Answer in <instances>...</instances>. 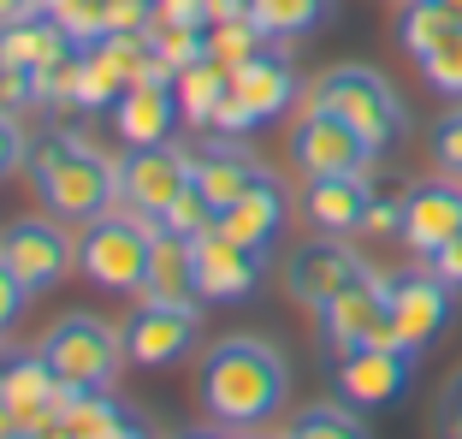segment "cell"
Listing matches in <instances>:
<instances>
[{
  "label": "cell",
  "mask_w": 462,
  "mask_h": 439,
  "mask_svg": "<svg viewBox=\"0 0 462 439\" xmlns=\"http://www.w3.org/2000/svg\"><path fill=\"white\" fill-rule=\"evenodd\" d=\"M291 398V369L279 357V344L231 332V339L208 344L202 369H196V404L208 422L231 427V434H255Z\"/></svg>",
  "instance_id": "obj_1"
},
{
  "label": "cell",
  "mask_w": 462,
  "mask_h": 439,
  "mask_svg": "<svg viewBox=\"0 0 462 439\" xmlns=\"http://www.w3.org/2000/svg\"><path fill=\"white\" fill-rule=\"evenodd\" d=\"M24 173L42 214L66 220V226H89L96 214H107L119 202V161H107L96 149V137L78 131V125H48L30 143Z\"/></svg>",
  "instance_id": "obj_2"
},
{
  "label": "cell",
  "mask_w": 462,
  "mask_h": 439,
  "mask_svg": "<svg viewBox=\"0 0 462 439\" xmlns=\"http://www.w3.org/2000/svg\"><path fill=\"white\" fill-rule=\"evenodd\" d=\"M302 101L338 113L350 131H362V137H367V149H374V154L397 149V137H403V125H409V113H403V101H397L392 78L374 71V66H332V71H320V78L309 83V96H302Z\"/></svg>",
  "instance_id": "obj_3"
},
{
  "label": "cell",
  "mask_w": 462,
  "mask_h": 439,
  "mask_svg": "<svg viewBox=\"0 0 462 439\" xmlns=\"http://www.w3.org/2000/svg\"><path fill=\"white\" fill-rule=\"evenodd\" d=\"M149 249H154V220L131 214V208H107L83 226L78 238V267L96 291H113V297H131L149 279Z\"/></svg>",
  "instance_id": "obj_4"
},
{
  "label": "cell",
  "mask_w": 462,
  "mask_h": 439,
  "mask_svg": "<svg viewBox=\"0 0 462 439\" xmlns=\"http://www.w3.org/2000/svg\"><path fill=\"white\" fill-rule=\"evenodd\" d=\"M36 350L48 357V369L60 374L66 392H96V386H113V374H119V362H125L119 327H107L101 315H66V321H54V327L42 332Z\"/></svg>",
  "instance_id": "obj_5"
},
{
  "label": "cell",
  "mask_w": 462,
  "mask_h": 439,
  "mask_svg": "<svg viewBox=\"0 0 462 439\" xmlns=\"http://www.w3.org/2000/svg\"><path fill=\"white\" fill-rule=\"evenodd\" d=\"M125 339V362L136 369H172L196 350L202 339V315L196 303H161V297H136V309L119 321Z\"/></svg>",
  "instance_id": "obj_6"
},
{
  "label": "cell",
  "mask_w": 462,
  "mask_h": 439,
  "mask_svg": "<svg viewBox=\"0 0 462 439\" xmlns=\"http://www.w3.org/2000/svg\"><path fill=\"white\" fill-rule=\"evenodd\" d=\"M450 279L433 274V261L427 267H409V274H392L385 279V315H392V344L415 350L421 357L427 344L445 339L450 327Z\"/></svg>",
  "instance_id": "obj_7"
},
{
  "label": "cell",
  "mask_w": 462,
  "mask_h": 439,
  "mask_svg": "<svg viewBox=\"0 0 462 439\" xmlns=\"http://www.w3.org/2000/svg\"><path fill=\"white\" fill-rule=\"evenodd\" d=\"M190 184V149L166 143H125L119 154V202L143 220H161L172 196Z\"/></svg>",
  "instance_id": "obj_8"
},
{
  "label": "cell",
  "mask_w": 462,
  "mask_h": 439,
  "mask_svg": "<svg viewBox=\"0 0 462 439\" xmlns=\"http://www.w3.org/2000/svg\"><path fill=\"white\" fill-rule=\"evenodd\" d=\"M291 161H297L302 179H338V173H367L374 149H367V137L350 131L338 113L302 101V119L291 125Z\"/></svg>",
  "instance_id": "obj_9"
},
{
  "label": "cell",
  "mask_w": 462,
  "mask_h": 439,
  "mask_svg": "<svg viewBox=\"0 0 462 439\" xmlns=\"http://www.w3.org/2000/svg\"><path fill=\"white\" fill-rule=\"evenodd\" d=\"M415 380V350L403 344H356L332 362V386L350 410H385L397 404Z\"/></svg>",
  "instance_id": "obj_10"
},
{
  "label": "cell",
  "mask_w": 462,
  "mask_h": 439,
  "mask_svg": "<svg viewBox=\"0 0 462 439\" xmlns=\"http://www.w3.org/2000/svg\"><path fill=\"white\" fill-rule=\"evenodd\" d=\"M362 274H367V261L350 249V238H332V232L302 238V244L285 256V291H291V303H302V309H314V315H320V309H327L350 279H362Z\"/></svg>",
  "instance_id": "obj_11"
},
{
  "label": "cell",
  "mask_w": 462,
  "mask_h": 439,
  "mask_svg": "<svg viewBox=\"0 0 462 439\" xmlns=\"http://www.w3.org/2000/svg\"><path fill=\"white\" fill-rule=\"evenodd\" d=\"M0 261L24 279L30 291H54L60 279L71 274V261H78V244H71L66 220L54 214H30V220H13L6 232H0Z\"/></svg>",
  "instance_id": "obj_12"
},
{
  "label": "cell",
  "mask_w": 462,
  "mask_h": 439,
  "mask_svg": "<svg viewBox=\"0 0 462 439\" xmlns=\"http://www.w3.org/2000/svg\"><path fill=\"white\" fill-rule=\"evenodd\" d=\"M196 249V291L202 303H249L267 279V249H249L237 238H226L219 226L190 238Z\"/></svg>",
  "instance_id": "obj_13"
},
{
  "label": "cell",
  "mask_w": 462,
  "mask_h": 439,
  "mask_svg": "<svg viewBox=\"0 0 462 439\" xmlns=\"http://www.w3.org/2000/svg\"><path fill=\"white\" fill-rule=\"evenodd\" d=\"M320 339H327L332 357L356 350V344H392V315H385V274L367 267L362 279L338 291V297L320 309Z\"/></svg>",
  "instance_id": "obj_14"
},
{
  "label": "cell",
  "mask_w": 462,
  "mask_h": 439,
  "mask_svg": "<svg viewBox=\"0 0 462 439\" xmlns=\"http://www.w3.org/2000/svg\"><path fill=\"white\" fill-rule=\"evenodd\" d=\"M0 398L13 404V416L24 427L48 434L66 410V386H60V374L48 369L42 350H13V357H0Z\"/></svg>",
  "instance_id": "obj_15"
},
{
  "label": "cell",
  "mask_w": 462,
  "mask_h": 439,
  "mask_svg": "<svg viewBox=\"0 0 462 439\" xmlns=\"http://www.w3.org/2000/svg\"><path fill=\"white\" fill-rule=\"evenodd\" d=\"M178 71H154V78H136L131 89H125L119 101H113V131H119L125 143H166L178 131V119H184V107H178V89H172Z\"/></svg>",
  "instance_id": "obj_16"
},
{
  "label": "cell",
  "mask_w": 462,
  "mask_h": 439,
  "mask_svg": "<svg viewBox=\"0 0 462 439\" xmlns=\"http://www.w3.org/2000/svg\"><path fill=\"white\" fill-rule=\"evenodd\" d=\"M462 232V179H433V184H415L403 202V238L421 261H433L450 238Z\"/></svg>",
  "instance_id": "obj_17"
},
{
  "label": "cell",
  "mask_w": 462,
  "mask_h": 439,
  "mask_svg": "<svg viewBox=\"0 0 462 439\" xmlns=\"http://www.w3.org/2000/svg\"><path fill=\"white\" fill-rule=\"evenodd\" d=\"M231 89H237V101H244V107L255 113L261 125H267V119H279V113H291V107H297L302 83H297V66H291L285 42H267V48H261V54H249L244 66L231 71Z\"/></svg>",
  "instance_id": "obj_18"
},
{
  "label": "cell",
  "mask_w": 462,
  "mask_h": 439,
  "mask_svg": "<svg viewBox=\"0 0 462 439\" xmlns=\"http://www.w3.org/2000/svg\"><path fill=\"white\" fill-rule=\"evenodd\" d=\"M285 220H291V191L273 179V173H261L231 208H219L214 226L226 238H237V244H249V249H273L279 232H285Z\"/></svg>",
  "instance_id": "obj_19"
},
{
  "label": "cell",
  "mask_w": 462,
  "mask_h": 439,
  "mask_svg": "<svg viewBox=\"0 0 462 439\" xmlns=\"http://www.w3.org/2000/svg\"><path fill=\"white\" fill-rule=\"evenodd\" d=\"M255 179H261V161H255V149H249L244 137H214V143H202V149L190 154V184L208 196L214 214L231 208Z\"/></svg>",
  "instance_id": "obj_20"
},
{
  "label": "cell",
  "mask_w": 462,
  "mask_h": 439,
  "mask_svg": "<svg viewBox=\"0 0 462 439\" xmlns=\"http://www.w3.org/2000/svg\"><path fill=\"white\" fill-rule=\"evenodd\" d=\"M367 202H374V179H367V173H338V179H309V191H302V220H309L314 232L350 238V232H362Z\"/></svg>",
  "instance_id": "obj_21"
},
{
  "label": "cell",
  "mask_w": 462,
  "mask_h": 439,
  "mask_svg": "<svg viewBox=\"0 0 462 439\" xmlns=\"http://www.w3.org/2000/svg\"><path fill=\"white\" fill-rule=\"evenodd\" d=\"M143 297H161V303H202L196 291V249L190 238L154 226V249H149V279H143Z\"/></svg>",
  "instance_id": "obj_22"
},
{
  "label": "cell",
  "mask_w": 462,
  "mask_h": 439,
  "mask_svg": "<svg viewBox=\"0 0 462 439\" xmlns=\"http://www.w3.org/2000/svg\"><path fill=\"white\" fill-rule=\"evenodd\" d=\"M66 48H78V42L60 30V18L54 13H24V18H13V24H0V60L6 66H48L54 54H66Z\"/></svg>",
  "instance_id": "obj_23"
},
{
  "label": "cell",
  "mask_w": 462,
  "mask_h": 439,
  "mask_svg": "<svg viewBox=\"0 0 462 439\" xmlns=\"http://www.w3.org/2000/svg\"><path fill=\"white\" fill-rule=\"evenodd\" d=\"M172 89H178V107H184V125L208 131V125H214V113H219V101L231 96V66H219V60L208 54V60H196V66L178 71Z\"/></svg>",
  "instance_id": "obj_24"
},
{
  "label": "cell",
  "mask_w": 462,
  "mask_h": 439,
  "mask_svg": "<svg viewBox=\"0 0 462 439\" xmlns=\"http://www.w3.org/2000/svg\"><path fill=\"white\" fill-rule=\"evenodd\" d=\"M249 18L273 42H297V36H314L332 18V0H249Z\"/></svg>",
  "instance_id": "obj_25"
},
{
  "label": "cell",
  "mask_w": 462,
  "mask_h": 439,
  "mask_svg": "<svg viewBox=\"0 0 462 439\" xmlns=\"http://www.w3.org/2000/svg\"><path fill=\"white\" fill-rule=\"evenodd\" d=\"M450 30H457V18H450L439 0H397V48H403L409 60H427Z\"/></svg>",
  "instance_id": "obj_26"
},
{
  "label": "cell",
  "mask_w": 462,
  "mask_h": 439,
  "mask_svg": "<svg viewBox=\"0 0 462 439\" xmlns=\"http://www.w3.org/2000/svg\"><path fill=\"white\" fill-rule=\"evenodd\" d=\"M125 89H131V78H125L119 54H113V42H107V36L89 42V48H83V89H78V107H83V113H101V107H113Z\"/></svg>",
  "instance_id": "obj_27"
},
{
  "label": "cell",
  "mask_w": 462,
  "mask_h": 439,
  "mask_svg": "<svg viewBox=\"0 0 462 439\" xmlns=\"http://www.w3.org/2000/svg\"><path fill=\"white\" fill-rule=\"evenodd\" d=\"M279 439H367V427H362V416L338 398V404H309L297 422H285Z\"/></svg>",
  "instance_id": "obj_28"
},
{
  "label": "cell",
  "mask_w": 462,
  "mask_h": 439,
  "mask_svg": "<svg viewBox=\"0 0 462 439\" xmlns=\"http://www.w3.org/2000/svg\"><path fill=\"white\" fill-rule=\"evenodd\" d=\"M78 89H83V48H66L54 54L48 66H36V96L42 107H78Z\"/></svg>",
  "instance_id": "obj_29"
},
{
  "label": "cell",
  "mask_w": 462,
  "mask_h": 439,
  "mask_svg": "<svg viewBox=\"0 0 462 439\" xmlns=\"http://www.w3.org/2000/svg\"><path fill=\"white\" fill-rule=\"evenodd\" d=\"M267 30L255 24V18H226V24H208V54L219 60V66H244L249 54H261V48H267Z\"/></svg>",
  "instance_id": "obj_30"
},
{
  "label": "cell",
  "mask_w": 462,
  "mask_h": 439,
  "mask_svg": "<svg viewBox=\"0 0 462 439\" xmlns=\"http://www.w3.org/2000/svg\"><path fill=\"white\" fill-rule=\"evenodd\" d=\"M421 66V78H427V89H439L445 101H462V24L450 30L445 42H439L427 60H415Z\"/></svg>",
  "instance_id": "obj_31"
},
{
  "label": "cell",
  "mask_w": 462,
  "mask_h": 439,
  "mask_svg": "<svg viewBox=\"0 0 462 439\" xmlns=\"http://www.w3.org/2000/svg\"><path fill=\"white\" fill-rule=\"evenodd\" d=\"M54 18H60V30H66L78 48H89V42L107 36V0H60Z\"/></svg>",
  "instance_id": "obj_32"
},
{
  "label": "cell",
  "mask_w": 462,
  "mask_h": 439,
  "mask_svg": "<svg viewBox=\"0 0 462 439\" xmlns=\"http://www.w3.org/2000/svg\"><path fill=\"white\" fill-rule=\"evenodd\" d=\"M154 226H166V232H178V238H196V232L214 226V208H208V196L196 191V184H184V191L172 196V208H166Z\"/></svg>",
  "instance_id": "obj_33"
},
{
  "label": "cell",
  "mask_w": 462,
  "mask_h": 439,
  "mask_svg": "<svg viewBox=\"0 0 462 439\" xmlns=\"http://www.w3.org/2000/svg\"><path fill=\"white\" fill-rule=\"evenodd\" d=\"M427 149H433V161H439V173H445V179H462V107H450L445 119H433Z\"/></svg>",
  "instance_id": "obj_34"
},
{
  "label": "cell",
  "mask_w": 462,
  "mask_h": 439,
  "mask_svg": "<svg viewBox=\"0 0 462 439\" xmlns=\"http://www.w3.org/2000/svg\"><path fill=\"white\" fill-rule=\"evenodd\" d=\"M403 202H409V191H380V184H374V202H367L362 232L367 238H403Z\"/></svg>",
  "instance_id": "obj_35"
},
{
  "label": "cell",
  "mask_w": 462,
  "mask_h": 439,
  "mask_svg": "<svg viewBox=\"0 0 462 439\" xmlns=\"http://www.w3.org/2000/svg\"><path fill=\"white\" fill-rule=\"evenodd\" d=\"M0 107H6V113L42 107V96H36V71H30V66H6V60H0Z\"/></svg>",
  "instance_id": "obj_36"
},
{
  "label": "cell",
  "mask_w": 462,
  "mask_h": 439,
  "mask_svg": "<svg viewBox=\"0 0 462 439\" xmlns=\"http://www.w3.org/2000/svg\"><path fill=\"white\" fill-rule=\"evenodd\" d=\"M30 161V137H24V125H18V113L0 107V179H13L18 166Z\"/></svg>",
  "instance_id": "obj_37"
},
{
  "label": "cell",
  "mask_w": 462,
  "mask_h": 439,
  "mask_svg": "<svg viewBox=\"0 0 462 439\" xmlns=\"http://www.w3.org/2000/svg\"><path fill=\"white\" fill-rule=\"evenodd\" d=\"M36 297V291L24 285V279L13 274V267H6V261H0V339H6V332L18 327V315H24V303Z\"/></svg>",
  "instance_id": "obj_38"
},
{
  "label": "cell",
  "mask_w": 462,
  "mask_h": 439,
  "mask_svg": "<svg viewBox=\"0 0 462 439\" xmlns=\"http://www.w3.org/2000/svg\"><path fill=\"white\" fill-rule=\"evenodd\" d=\"M119 30H154V0H107V36Z\"/></svg>",
  "instance_id": "obj_39"
},
{
  "label": "cell",
  "mask_w": 462,
  "mask_h": 439,
  "mask_svg": "<svg viewBox=\"0 0 462 439\" xmlns=\"http://www.w3.org/2000/svg\"><path fill=\"white\" fill-rule=\"evenodd\" d=\"M255 125H261V119L244 107V101H237V89H231V96L219 101V113H214V125H208V131H214V137H249Z\"/></svg>",
  "instance_id": "obj_40"
},
{
  "label": "cell",
  "mask_w": 462,
  "mask_h": 439,
  "mask_svg": "<svg viewBox=\"0 0 462 439\" xmlns=\"http://www.w3.org/2000/svg\"><path fill=\"white\" fill-rule=\"evenodd\" d=\"M154 24H208V0H154Z\"/></svg>",
  "instance_id": "obj_41"
},
{
  "label": "cell",
  "mask_w": 462,
  "mask_h": 439,
  "mask_svg": "<svg viewBox=\"0 0 462 439\" xmlns=\"http://www.w3.org/2000/svg\"><path fill=\"white\" fill-rule=\"evenodd\" d=\"M83 439H154V434H149V422H143V416L125 404V410L113 416L107 427H96V434H83Z\"/></svg>",
  "instance_id": "obj_42"
},
{
  "label": "cell",
  "mask_w": 462,
  "mask_h": 439,
  "mask_svg": "<svg viewBox=\"0 0 462 439\" xmlns=\"http://www.w3.org/2000/svg\"><path fill=\"white\" fill-rule=\"evenodd\" d=\"M433 274H439V279H450V285L462 291V232H457V238H450V244L433 256Z\"/></svg>",
  "instance_id": "obj_43"
},
{
  "label": "cell",
  "mask_w": 462,
  "mask_h": 439,
  "mask_svg": "<svg viewBox=\"0 0 462 439\" xmlns=\"http://www.w3.org/2000/svg\"><path fill=\"white\" fill-rule=\"evenodd\" d=\"M439 422H445V439H462V380H450L445 404H439Z\"/></svg>",
  "instance_id": "obj_44"
},
{
  "label": "cell",
  "mask_w": 462,
  "mask_h": 439,
  "mask_svg": "<svg viewBox=\"0 0 462 439\" xmlns=\"http://www.w3.org/2000/svg\"><path fill=\"white\" fill-rule=\"evenodd\" d=\"M226 18H249V0H208V24H226Z\"/></svg>",
  "instance_id": "obj_45"
},
{
  "label": "cell",
  "mask_w": 462,
  "mask_h": 439,
  "mask_svg": "<svg viewBox=\"0 0 462 439\" xmlns=\"http://www.w3.org/2000/svg\"><path fill=\"white\" fill-rule=\"evenodd\" d=\"M42 0H0V24H13V18H24V13H36Z\"/></svg>",
  "instance_id": "obj_46"
},
{
  "label": "cell",
  "mask_w": 462,
  "mask_h": 439,
  "mask_svg": "<svg viewBox=\"0 0 462 439\" xmlns=\"http://www.w3.org/2000/svg\"><path fill=\"white\" fill-rule=\"evenodd\" d=\"M172 439H237V434H231V427H184V434H172Z\"/></svg>",
  "instance_id": "obj_47"
},
{
  "label": "cell",
  "mask_w": 462,
  "mask_h": 439,
  "mask_svg": "<svg viewBox=\"0 0 462 439\" xmlns=\"http://www.w3.org/2000/svg\"><path fill=\"white\" fill-rule=\"evenodd\" d=\"M13 427H24V422H18V416H13V404L0 398V434H13Z\"/></svg>",
  "instance_id": "obj_48"
},
{
  "label": "cell",
  "mask_w": 462,
  "mask_h": 439,
  "mask_svg": "<svg viewBox=\"0 0 462 439\" xmlns=\"http://www.w3.org/2000/svg\"><path fill=\"white\" fill-rule=\"evenodd\" d=\"M0 439H42V427H13V434H0Z\"/></svg>",
  "instance_id": "obj_49"
},
{
  "label": "cell",
  "mask_w": 462,
  "mask_h": 439,
  "mask_svg": "<svg viewBox=\"0 0 462 439\" xmlns=\"http://www.w3.org/2000/svg\"><path fill=\"white\" fill-rule=\"evenodd\" d=\"M439 6H445V13H450V18L462 24V0H439Z\"/></svg>",
  "instance_id": "obj_50"
}]
</instances>
